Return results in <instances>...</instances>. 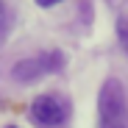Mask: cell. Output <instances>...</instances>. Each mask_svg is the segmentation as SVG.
<instances>
[{"label":"cell","mask_w":128,"mask_h":128,"mask_svg":"<svg viewBox=\"0 0 128 128\" xmlns=\"http://www.w3.org/2000/svg\"><path fill=\"white\" fill-rule=\"evenodd\" d=\"M98 128H128L125 92L117 78L103 81L98 95Z\"/></svg>","instance_id":"6da1fadb"},{"label":"cell","mask_w":128,"mask_h":128,"mask_svg":"<svg viewBox=\"0 0 128 128\" xmlns=\"http://www.w3.org/2000/svg\"><path fill=\"white\" fill-rule=\"evenodd\" d=\"M64 67V56L61 50H45L39 56H31V58H22L11 67V78L20 81V84H31L42 75H50V72H58Z\"/></svg>","instance_id":"7a4b0ae2"},{"label":"cell","mask_w":128,"mask_h":128,"mask_svg":"<svg viewBox=\"0 0 128 128\" xmlns=\"http://www.w3.org/2000/svg\"><path fill=\"white\" fill-rule=\"evenodd\" d=\"M31 117L42 128H58L70 117V103L61 95H39L31 103Z\"/></svg>","instance_id":"3957f363"},{"label":"cell","mask_w":128,"mask_h":128,"mask_svg":"<svg viewBox=\"0 0 128 128\" xmlns=\"http://www.w3.org/2000/svg\"><path fill=\"white\" fill-rule=\"evenodd\" d=\"M117 36H120L122 48H125V53H128V17H122L120 22H117Z\"/></svg>","instance_id":"277c9868"},{"label":"cell","mask_w":128,"mask_h":128,"mask_svg":"<svg viewBox=\"0 0 128 128\" xmlns=\"http://www.w3.org/2000/svg\"><path fill=\"white\" fill-rule=\"evenodd\" d=\"M56 3H61V0H36V6H42V8H48V6H56Z\"/></svg>","instance_id":"5b68a950"},{"label":"cell","mask_w":128,"mask_h":128,"mask_svg":"<svg viewBox=\"0 0 128 128\" xmlns=\"http://www.w3.org/2000/svg\"><path fill=\"white\" fill-rule=\"evenodd\" d=\"M0 14H3V0H0Z\"/></svg>","instance_id":"8992f818"},{"label":"cell","mask_w":128,"mask_h":128,"mask_svg":"<svg viewBox=\"0 0 128 128\" xmlns=\"http://www.w3.org/2000/svg\"><path fill=\"white\" fill-rule=\"evenodd\" d=\"M8 128H14V125H8Z\"/></svg>","instance_id":"52a82bcc"}]
</instances>
